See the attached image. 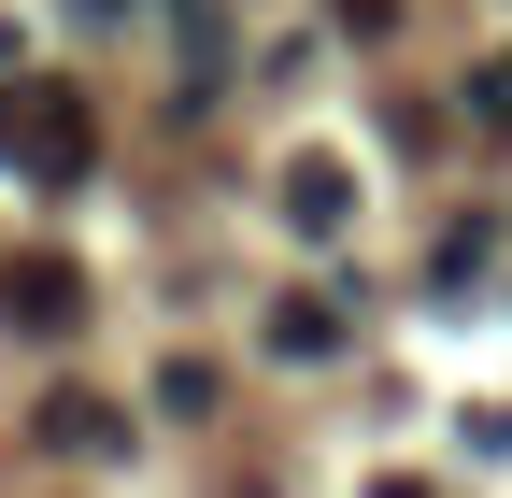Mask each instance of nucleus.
Listing matches in <instances>:
<instances>
[{"instance_id": "423d86ee", "label": "nucleus", "mask_w": 512, "mask_h": 498, "mask_svg": "<svg viewBox=\"0 0 512 498\" xmlns=\"http://www.w3.org/2000/svg\"><path fill=\"white\" fill-rule=\"evenodd\" d=\"M470 114H484V129H512V57H484V72H470Z\"/></svg>"}, {"instance_id": "20e7f679", "label": "nucleus", "mask_w": 512, "mask_h": 498, "mask_svg": "<svg viewBox=\"0 0 512 498\" xmlns=\"http://www.w3.org/2000/svg\"><path fill=\"white\" fill-rule=\"evenodd\" d=\"M43 442H57V456H114V442H128V413L86 399V385H57V399H43Z\"/></svg>"}, {"instance_id": "39448f33", "label": "nucleus", "mask_w": 512, "mask_h": 498, "mask_svg": "<svg viewBox=\"0 0 512 498\" xmlns=\"http://www.w3.org/2000/svg\"><path fill=\"white\" fill-rule=\"evenodd\" d=\"M271 342H285V356H328V342H342V314H328V299H285Z\"/></svg>"}, {"instance_id": "0eeeda50", "label": "nucleus", "mask_w": 512, "mask_h": 498, "mask_svg": "<svg viewBox=\"0 0 512 498\" xmlns=\"http://www.w3.org/2000/svg\"><path fill=\"white\" fill-rule=\"evenodd\" d=\"M328 15H342L356 43H384V29H399V0H328Z\"/></svg>"}, {"instance_id": "7ed1b4c3", "label": "nucleus", "mask_w": 512, "mask_h": 498, "mask_svg": "<svg viewBox=\"0 0 512 498\" xmlns=\"http://www.w3.org/2000/svg\"><path fill=\"white\" fill-rule=\"evenodd\" d=\"M285 228L342 242V228H356V171H342V157H285Z\"/></svg>"}, {"instance_id": "f03ea898", "label": "nucleus", "mask_w": 512, "mask_h": 498, "mask_svg": "<svg viewBox=\"0 0 512 498\" xmlns=\"http://www.w3.org/2000/svg\"><path fill=\"white\" fill-rule=\"evenodd\" d=\"M0 328L72 342V328H86V271H72V257H43V242H29V257H0Z\"/></svg>"}, {"instance_id": "f257e3e1", "label": "nucleus", "mask_w": 512, "mask_h": 498, "mask_svg": "<svg viewBox=\"0 0 512 498\" xmlns=\"http://www.w3.org/2000/svg\"><path fill=\"white\" fill-rule=\"evenodd\" d=\"M0 171L86 185V171H100V100H86L72 72H15V86H0Z\"/></svg>"}]
</instances>
